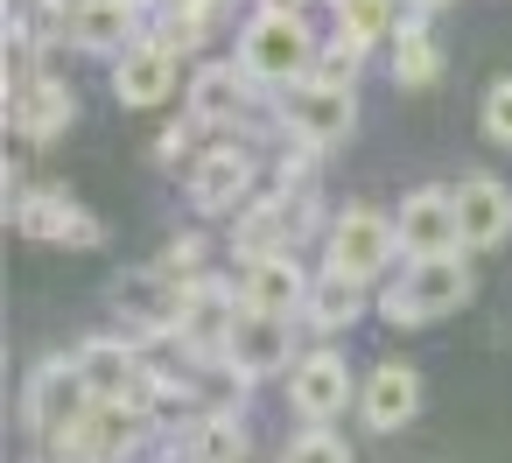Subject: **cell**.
Listing matches in <instances>:
<instances>
[{
    "mask_svg": "<svg viewBox=\"0 0 512 463\" xmlns=\"http://www.w3.org/2000/svg\"><path fill=\"white\" fill-rule=\"evenodd\" d=\"M246 190H253V155L246 148H204L197 169H190V204L204 218H225V211H246Z\"/></svg>",
    "mask_w": 512,
    "mask_h": 463,
    "instance_id": "cell-15",
    "label": "cell"
},
{
    "mask_svg": "<svg viewBox=\"0 0 512 463\" xmlns=\"http://www.w3.org/2000/svg\"><path fill=\"white\" fill-rule=\"evenodd\" d=\"M358 414H365V428H379V435L407 428V421L421 414V372H414L407 358H379V365L365 372V386H358Z\"/></svg>",
    "mask_w": 512,
    "mask_h": 463,
    "instance_id": "cell-14",
    "label": "cell"
},
{
    "mask_svg": "<svg viewBox=\"0 0 512 463\" xmlns=\"http://www.w3.org/2000/svg\"><path fill=\"white\" fill-rule=\"evenodd\" d=\"M400 253L407 260H442V253H456L463 246V225H456V190H414L407 204H400Z\"/></svg>",
    "mask_w": 512,
    "mask_h": 463,
    "instance_id": "cell-11",
    "label": "cell"
},
{
    "mask_svg": "<svg viewBox=\"0 0 512 463\" xmlns=\"http://www.w3.org/2000/svg\"><path fill=\"white\" fill-rule=\"evenodd\" d=\"M232 330H239V288H225V281H197L190 302H183L176 344H183L190 358H225Z\"/></svg>",
    "mask_w": 512,
    "mask_h": 463,
    "instance_id": "cell-13",
    "label": "cell"
},
{
    "mask_svg": "<svg viewBox=\"0 0 512 463\" xmlns=\"http://www.w3.org/2000/svg\"><path fill=\"white\" fill-rule=\"evenodd\" d=\"M288 400H295V414H302L309 428L337 421V414L358 400L344 351H302V358H295V372H288Z\"/></svg>",
    "mask_w": 512,
    "mask_h": 463,
    "instance_id": "cell-8",
    "label": "cell"
},
{
    "mask_svg": "<svg viewBox=\"0 0 512 463\" xmlns=\"http://www.w3.org/2000/svg\"><path fill=\"white\" fill-rule=\"evenodd\" d=\"M15 225L29 239H43V246H99L106 239L99 218L64 190H15Z\"/></svg>",
    "mask_w": 512,
    "mask_h": 463,
    "instance_id": "cell-10",
    "label": "cell"
},
{
    "mask_svg": "<svg viewBox=\"0 0 512 463\" xmlns=\"http://www.w3.org/2000/svg\"><path fill=\"white\" fill-rule=\"evenodd\" d=\"M162 463H246V428L239 414H190L176 435H169V456Z\"/></svg>",
    "mask_w": 512,
    "mask_h": 463,
    "instance_id": "cell-17",
    "label": "cell"
},
{
    "mask_svg": "<svg viewBox=\"0 0 512 463\" xmlns=\"http://www.w3.org/2000/svg\"><path fill=\"white\" fill-rule=\"evenodd\" d=\"M393 253H400V225H393L386 211L351 204L344 218H330V267H337V274H351V281H379V274L393 267Z\"/></svg>",
    "mask_w": 512,
    "mask_h": 463,
    "instance_id": "cell-4",
    "label": "cell"
},
{
    "mask_svg": "<svg viewBox=\"0 0 512 463\" xmlns=\"http://www.w3.org/2000/svg\"><path fill=\"white\" fill-rule=\"evenodd\" d=\"M407 8H414V15H428V8H449V0H407Z\"/></svg>",
    "mask_w": 512,
    "mask_h": 463,
    "instance_id": "cell-31",
    "label": "cell"
},
{
    "mask_svg": "<svg viewBox=\"0 0 512 463\" xmlns=\"http://www.w3.org/2000/svg\"><path fill=\"white\" fill-rule=\"evenodd\" d=\"M463 302H470V267H463L456 253H442V260H407L400 281L386 288V323L421 330V323H435V316H456Z\"/></svg>",
    "mask_w": 512,
    "mask_h": 463,
    "instance_id": "cell-2",
    "label": "cell"
},
{
    "mask_svg": "<svg viewBox=\"0 0 512 463\" xmlns=\"http://www.w3.org/2000/svg\"><path fill=\"white\" fill-rule=\"evenodd\" d=\"M113 92H120L127 106L169 99V92H176V50H162L155 36H148V43H127L120 64H113Z\"/></svg>",
    "mask_w": 512,
    "mask_h": 463,
    "instance_id": "cell-18",
    "label": "cell"
},
{
    "mask_svg": "<svg viewBox=\"0 0 512 463\" xmlns=\"http://www.w3.org/2000/svg\"><path fill=\"white\" fill-rule=\"evenodd\" d=\"M8 127H15L22 141H57V134L71 127V92H64L57 78H22V85L8 92Z\"/></svg>",
    "mask_w": 512,
    "mask_h": 463,
    "instance_id": "cell-19",
    "label": "cell"
},
{
    "mask_svg": "<svg viewBox=\"0 0 512 463\" xmlns=\"http://www.w3.org/2000/svg\"><path fill=\"white\" fill-rule=\"evenodd\" d=\"M155 267H162L169 281H183V288H197V281H211V274H204V239H190V232H183V239H169Z\"/></svg>",
    "mask_w": 512,
    "mask_h": 463,
    "instance_id": "cell-26",
    "label": "cell"
},
{
    "mask_svg": "<svg viewBox=\"0 0 512 463\" xmlns=\"http://www.w3.org/2000/svg\"><path fill=\"white\" fill-rule=\"evenodd\" d=\"M309 281L316 274H302L295 253H274V260H246L232 288H239V309H253V316H302Z\"/></svg>",
    "mask_w": 512,
    "mask_h": 463,
    "instance_id": "cell-12",
    "label": "cell"
},
{
    "mask_svg": "<svg viewBox=\"0 0 512 463\" xmlns=\"http://www.w3.org/2000/svg\"><path fill=\"white\" fill-rule=\"evenodd\" d=\"M239 71L253 85H302L316 71V43L302 29V15H253V29L239 36Z\"/></svg>",
    "mask_w": 512,
    "mask_h": 463,
    "instance_id": "cell-3",
    "label": "cell"
},
{
    "mask_svg": "<svg viewBox=\"0 0 512 463\" xmlns=\"http://www.w3.org/2000/svg\"><path fill=\"white\" fill-rule=\"evenodd\" d=\"M309 0H267V15H302Z\"/></svg>",
    "mask_w": 512,
    "mask_h": 463,
    "instance_id": "cell-30",
    "label": "cell"
},
{
    "mask_svg": "<svg viewBox=\"0 0 512 463\" xmlns=\"http://www.w3.org/2000/svg\"><path fill=\"white\" fill-rule=\"evenodd\" d=\"M351 120H358V106H351V92H344V85L302 78V85H288V92H281V127L295 134V148H330V141H344V134H351Z\"/></svg>",
    "mask_w": 512,
    "mask_h": 463,
    "instance_id": "cell-7",
    "label": "cell"
},
{
    "mask_svg": "<svg viewBox=\"0 0 512 463\" xmlns=\"http://www.w3.org/2000/svg\"><path fill=\"white\" fill-rule=\"evenodd\" d=\"M456 225H463V246L512 239V190L498 176H463L456 183Z\"/></svg>",
    "mask_w": 512,
    "mask_h": 463,
    "instance_id": "cell-16",
    "label": "cell"
},
{
    "mask_svg": "<svg viewBox=\"0 0 512 463\" xmlns=\"http://www.w3.org/2000/svg\"><path fill=\"white\" fill-rule=\"evenodd\" d=\"M281 463H351V442H344L337 428H302V435L281 449Z\"/></svg>",
    "mask_w": 512,
    "mask_h": 463,
    "instance_id": "cell-25",
    "label": "cell"
},
{
    "mask_svg": "<svg viewBox=\"0 0 512 463\" xmlns=\"http://www.w3.org/2000/svg\"><path fill=\"white\" fill-rule=\"evenodd\" d=\"M358 64H365V50L337 36V43H330V50L316 57V78H323V85H344V92H351V78H358Z\"/></svg>",
    "mask_w": 512,
    "mask_h": 463,
    "instance_id": "cell-27",
    "label": "cell"
},
{
    "mask_svg": "<svg viewBox=\"0 0 512 463\" xmlns=\"http://www.w3.org/2000/svg\"><path fill=\"white\" fill-rule=\"evenodd\" d=\"M127 29H134V0H78V15H71V36L85 50H120Z\"/></svg>",
    "mask_w": 512,
    "mask_h": 463,
    "instance_id": "cell-23",
    "label": "cell"
},
{
    "mask_svg": "<svg viewBox=\"0 0 512 463\" xmlns=\"http://www.w3.org/2000/svg\"><path fill=\"white\" fill-rule=\"evenodd\" d=\"M435 71H442L435 36H428L421 22H400V36H393V85H400V92H428Z\"/></svg>",
    "mask_w": 512,
    "mask_h": 463,
    "instance_id": "cell-22",
    "label": "cell"
},
{
    "mask_svg": "<svg viewBox=\"0 0 512 463\" xmlns=\"http://www.w3.org/2000/svg\"><path fill=\"white\" fill-rule=\"evenodd\" d=\"M246 71H232V64H204L197 71V85H190V120L197 127H232L239 113H246Z\"/></svg>",
    "mask_w": 512,
    "mask_h": 463,
    "instance_id": "cell-20",
    "label": "cell"
},
{
    "mask_svg": "<svg viewBox=\"0 0 512 463\" xmlns=\"http://www.w3.org/2000/svg\"><path fill=\"white\" fill-rule=\"evenodd\" d=\"M183 155H190V134L169 127V134H162V162H183Z\"/></svg>",
    "mask_w": 512,
    "mask_h": 463,
    "instance_id": "cell-29",
    "label": "cell"
},
{
    "mask_svg": "<svg viewBox=\"0 0 512 463\" xmlns=\"http://www.w3.org/2000/svg\"><path fill=\"white\" fill-rule=\"evenodd\" d=\"M183 302H190V288L169 281L162 267H134V274L113 281V316H120L134 337H176Z\"/></svg>",
    "mask_w": 512,
    "mask_h": 463,
    "instance_id": "cell-6",
    "label": "cell"
},
{
    "mask_svg": "<svg viewBox=\"0 0 512 463\" xmlns=\"http://www.w3.org/2000/svg\"><path fill=\"white\" fill-rule=\"evenodd\" d=\"M92 386H85V372H78V358H43L36 372H29V386H22V421L50 442V449H64L85 421H92Z\"/></svg>",
    "mask_w": 512,
    "mask_h": 463,
    "instance_id": "cell-1",
    "label": "cell"
},
{
    "mask_svg": "<svg viewBox=\"0 0 512 463\" xmlns=\"http://www.w3.org/2000/svg\"><path fill=\"white\" fill-rule=\"evenodd\" d=\"M365 316V281H351V274H337V267H323L316 281H309V302H302V323H316V330H351Z\"/></svg>",
    "mask_w": 512,
    "mask_h": 463,
    "instance_id": "cell-21",
    "label": "cell"
},
{
    "mask_svg": "<svg viewBox=\"0 0 512 463\" xmlns=\"http://www.w3.org/2000/svg\"><path fill=\"white\" fill-rule=\"evenodd\" d=\"M330 8H337L344 43H358V50H372L379 36H393V0H330Z\"/></svg>",
    "mask_w": 512,
    "mask_h": 463,
    "instance_id": "cell-24",
    "label": "cell"
},
{
    "mask_svg": "<svg viewBox=\"0 0 512 463\" xmlns=\"http://www.w3.org/2000/svg\"><path fill=\"white\" fill-rule=\"evenodd\" d=\"M484 134H491L498 148H512V78H498V85L484 92Z\"/></svg>",
    "mask_w": 512,
    "mask_h": 463,
    "instance_id": "cell-28",
    "label": "cell"
},
{
    "mask_svg": "<svg viewBox=\"0 0 512 463\" xmlns=\"http://www.w3.org/2000/svg\"><path fill=\"white\" fill-rule=\"evenodd\" d=\"M225 365L239 379H274V372H295V316H253L239 309V330L225 344Z\"/></svg>",
    "mask_w": 512,
    "mask_h": 463,
    "instance_id": "cell-9",
    "label": "cell"
},
{
    "mask_svg": "<svg viewBox=\"0 0 512 463\" xmlns=\"http://www.w3.org/2000/svg\"><path fill=\"white\" fill-rule=\"evenodd\" d=\"M316 225V204L309 197H260L232 218V253L239 260H274V253H295V239Z\"/></svg>",
    "mask_w": 512,
    "mask_h": 463,
    "instance_id": "cell-5",
    "label": "cell"
}]
</instances>
